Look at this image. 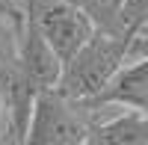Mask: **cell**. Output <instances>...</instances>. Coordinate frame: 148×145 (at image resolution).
<instances>
[{"mask_svg": "<svg viewBox=\"0 0 148 145\" xmlns=\"http://www.w3.org/2000/svg\"><path fill=\"white\" fill-rule=\"evenodd\" d=\"M130 44L133 36L127 33L95 30L92 39L62 65L56 89L71 101H98L130 59Z\"/></svg>", "mask_w": 148, "mask_h": 145, "instance_id": "obj_1", "label": "cell"}, {"mask_svg": "<svg viewBox=\"0 0 148 145\" xmlns=\"http://www.w3.org/2000/svg\"><path fill=\"white\" fill-rule=\"evenodd\" d=\"M95 104L89 101H71L59 89H47L36 98L27 136L30 145H86L92 139Z\"/></svg>", "mask_w": 148, "mask_h": 145, "instance_id": "obj_2", "label": "cell"}, {"mask_svg": "<svg viewBox=\"0 0 148 145\" xmlns=\"http://www.w3.org/2000/svg\"><path fill=\"white\" fill-rule=\"evenodd\" d=\"M24 12L36 21V27L51 47L59 53L62 65L95 36V21L68 0H24Z\"/></svg>", "mask_w": 148, "mask_h": 145, "instance_id": "obj_3", "label": "cell"}, {"mask_svg": "<svg viewBox=\"0 0 148 145\" xmlns=\"http://www.w3.org/2000/svg\"><path fill=\"white\" fill-rule=\"evenodd\" d=\"M98 107H125V110H142L148 113V56H133L125 68L113 77V83L104 89Z\"/></svg>", "mask_w": 148, "mask_h": 145, "instance_id": "obj_4", "label": "cell"}, {"mask_svg": "<svg viewBox=\"0 0 148 145\" xmlns=\"http://www.w3.org/2000/svg\"><path fill=\"white\" fill-rule=\"evenodd\" d=\"M92 145H148V113L125 110L101 118L92 130Z\"/></svg>", "mask_w": 148, "mask_h": 145, "instance_id": "obj_5", "label": "cell"}, {"mask_svg": "<svg viewBox=\"0 0 148 145\" xmlns=\"http://www.w3.org/2000/svg\"><path fill=\"white\" fill-rule=\"evenodd\" d=\"M77 9H83L86 15L95 21L98 30H110V33H127L125 27V3L127 0H68ZM133 36V33H127Z\"/></svg>", "mask_w": 148, "mask_h": 145, "instance_id": "obj_6", "label": "cell"}, {"mask_svg": "<svg viewBox=\"0 0 148 145\" xmlns=\"http://www.w3.org/2000/svg\"><path fill=\"white\" fill-rule=\"evenodd\" d=\"M0 142H21L18 139V127H15V113H12L6 71L0 74Z\"/></svg>", "mask_w": 148, "mask_h": 145, "instance_id": "obj_7", "label": "cell"}, {"mask_svg": "<svg viewBox=\"0 0 148 145\" xmlns=\"http://www.w3.org/2000/svg\"><path fill=\"white\" fill-rule=\"evenodd\" d=\"M125 27L133 36L148 27V0H127L125 3Z\"/></svg>", "mask_w": 148, "mask_h": 145, "instance_id": "obj_8", "label": "cell"}, {"mask_svg": "<svg viewBox=\"0 0 148 145\" xmlns=\"http://www.w3.org/2000/svg\"><path fill=\"white\" fill-rule=\"evenodd\" d=\"M133 56H148V30L133 36V44H130V59Z\"/></svg>", "mask_w": 148, "mask_h": 145, "instance_id": "obj_9", "label": "cell"}, {"mask_svg": "<svg viewBox=\"0 0 148 145\" xmlns=\"http://www.w3.org/2000/svg\"><path fill=\"white\" fill-rule=\"evenodd\" d=\"M0 12H6L12 18H21L24 15V0H0Z\"/></svg>", "mask_w": 148, "mask_h": 145, "instance_id": "obj_10", "label": "cell"}, {"mask_svg": "<svg viewBox=\"0 0 148 145\" xmlns=\"http://www.w3.org/2000/svg\"><path fill=\"white\" fill-rule=\"evenodd\" d=\"M145 30H148V27H145Z\"/></svg>", "mask_w": 148, "mask_h": 145, "instance_id": "obj_11", "label": "cell"}]
</instances>
